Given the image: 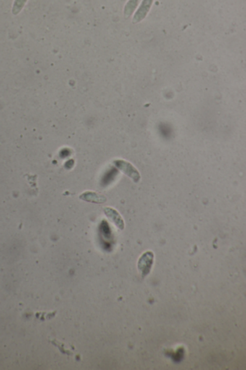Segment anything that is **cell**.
<instances>
[{
	"instance_id": "6da1fadb",
	"label": "cell",
	"mask_w": 246,
	"mask_h": 370,
	"mask_svg": "<svg viewBox=\"0 0 246 370\" xmlns=\"http://www.w3.org/2000/svg\"><path fill=\"white\" fill-rule=\"evenodd\" d=\"M113 164L121 172L124 173L128 177H130L134 182H138L140 179V174L133 165L124 160H116L113 161Z\"/></svg>"
},
{
	"instance_id": "7a4b0ae2",
	"label": "cell",
	"mask_w": 246,
	"mask_h": 370,
	"mask_svg": "<svg viewBox=\"0 0 246 370\" xmlns=\"http://www.w3.org/2000/svg\"><path fill=\"white\" fill-rule=\"evenodd\" d=\"M154 262V253L147 251L141 256L138 261V269L142 273V277H145L150 274Z\"/></svg>"
},
{
	"instance_id": "3957f363",
	"label": "cell",
	"mask_w": 246,
	"mask_h": 370,
	"mask_svg": "<svg viewBox=\"0 0 246 370\" xmlns=\"http://www.w3.org/2000/svg\"><path fill=\"white\" fill-rule=\"evenodd\" d=\"M153 0H143L138 10L134 14L133 20H132L134 24L138 23L143 19H145L150 9V7H151L152 4H153Z\"/></svg>"
},
{
	"instance_id": "277c9868",
	"label": "cell",
	"mask_w": 246,
	"mask_h": 370,
	"mask_svg": "<svg viewBox=\"0 0 246 370\" xmlns=\"http://www.w3.org/2000/svg\"><path fill=\"white\" fill-rule=\"evenodd\" d=\"M80 199L84 201L97 203V204L106 203L107 200L106 197L104 195L90 191L83 192L82 195H80Z\"/></svg>"
},
{
	"instance_id": "5b68a950",
	"label": "cell",
	"mask_w": 246,
	"mask_h": 370,
	"mask_svg": "<svg viewBox=\"0 0 246 370\" xmlns=\"http://www.w3.org/2000/svg\"><path fill=\"white\" fill-rule=\"evenodd\" d=\"M104 213L107 217L111 219L119 229L123 230L124 229V226L125 225H124V220H123L122 217L118 211L112 208L107 207V208H104Z\"/></svg>"
},
{
	"instance_id": "8992f818",
	"label": "cell",
	"mask_w": 246,
	"mask_h": 370,
	"mask_svg": "<svg viewBox=\"0 0 246 370\" xmlns=\"http://www.w3.org/2000/svg\"><path fill=\"white\" fill-rule=\"evenodd\" d=\"M140 1V0H129L128 1L127 4H126L125 8H124V17L126 18H128V17L132 15Z\"/></svg>"
},
{
	"instance_id": "52a82bcc",
	"label": "cell",
	"mask_w": 246,
	"mask_h": 370,
	"mask_svg": "<svg viewBox=\"0 0 246 370\" xmlns=\"http://www.w3.org/2000/svg\"><path fill=\"white\" fill-rule=\"evenodd\" d=\"M27 0H15L14 1L13 8H12V13L17 14L22 10Z\"/></svg>"
}]
</instances>
